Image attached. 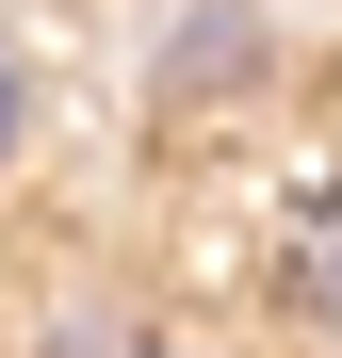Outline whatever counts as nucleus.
I'll use <instances>...</instances> for the list:
<instances>
[{"instance_id": "f257e3e1", "label": "nucleus", "mask_w": 342, "mask_h": 358, "mask_svg": "<svg viewBox=\"0 0 342 358\" xmlns=\"http://www.w3.org/2000/svg\"><path fill=\"white\" fill-rule=\"evenodd\" d=\"M17 131H33V82H17V66H0V163H17Z\"/></svg>"}, {"instance_id": "f03ea898", "label": "nucleus", "mask_w": 342, "mask_h": 358, "mask_svg": "<svg viewBox=\"0 0 342 358\" xmlns=\"http://www.w3.org/2000/svg\"><path fill=\"white\" fill-rule=\"evenodd\" d=\"M114 358H196V342H114Z\"/></svg>"}]
</instances>
